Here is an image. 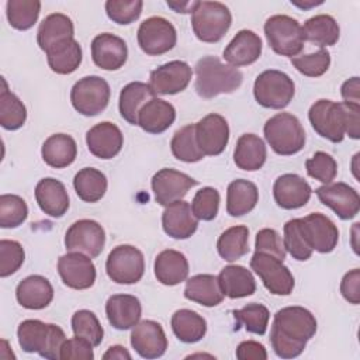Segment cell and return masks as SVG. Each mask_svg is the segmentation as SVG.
I'll return each mask as SVG.
<instances>
[{"label": "cell", "mask_w": 360, "mask_h": 360, "mask_svg": "<svg viewBox=\"0 0 360 360\" xmlns=\"http://www.w3.org/2000/svg\"><path fill=\"white\" fill-rule=\"evenodd\" d=\"M305 169L308 176L323 184L332 183L338 174L336 160L329 153L322 150L315 152L312 158L305 160Z\"/></svg>", "instance_id": "obj_50"}, {"label": "cell", "mask_w": 360, "mask_h": 360, "mask_svg": "<svg viewBox=\"0 0 360 360\" xmlns=\"http://www.w3.org/2000/svg\"><path fill=\"white\" fill-rule=\"evenodd\" d=\"M18 345L27 353H38L44 359H59L60 349L66 340L63 329L55 323L39 319H25L17 329Z\"/></svg>", "instance_id": "obj_4"}, {"label": "cell", "mask_w": 360, "mask_h": 360, "mask_svg": "<svg viewBox=\"0 0 360 360\" xmlns=\"http://www.w3.org/2000/svg\"><path fill=\"white\" fill-rule=\"evenodd\" d=\"M295 93L292 79L281 70L269 69L262 72L253 84V96L264 108L281 110L290 104Z\"/></svg>", "instance_id": "obj_8"}, {"label": "cell", "mask_w": 360, "mask_h": 360, "mask_svg": "<svg viewBox=\"0 0 360 360\" xmlns=\"http://www.w3.org/2000/svg\"><path fill=\"white\" fill-rule=\"evenodd\" d=\"M308 118L315 132L333 143L342 142L346 134L360 138V104L322 98L311 105Z\"/></svg>", "instance_id": "obj_2"}, {"label": "cell", "mask_w": 360, "mask_h": 360, "mask_svg": "<svg viewBox=\"0 0 360 360\" xmlns=\"http://www.w3.org/2000/svg\"><path fill=\"white\" fill-rule=\"evenodd\" d=\"M41 1L38 0H8L6 14L8 24L20 31L30 30L38 20Z\"/></svg>", "instance_id": "obj_45"}, {"label": "cell", "mask_w": 360, "mask_h": 360, "mask_svg": "<svg viewBox=\"0 0 360 360\" xmlns=\"http://www.w3.org/2000/svg\"><path fill=\"white\" fill-rule=\"evenodd\" d=\"M316 332L315 316L304 307H284L274 314L270 343L281 359L298 357Z\"/></svg>", "instance_id": "obj_1"}, {"label": "cell", "mask_w": 360, "mask_h": 360, "mask_svg": "<svg viewBox=\"0 0 360 360\" xmlns=\"http://www.w3.org/2000/svg\"><path fill=\"white\" fill-rule=\"evenodd\" d=\"M44 162L55 169L70 166L77 155L76 141L68 134H53L42 143Z\"/></svg>", "instance_id": "obj_33"}, {"label": "cell", "mask_w": 360, "mask_h": 360, "mask_svg": "<svg viewBox=\"0 0 360 360\" xmlns=\"http://www.w3.org/2000/svg\"><path fill=\"white\" fill-rule=\"evenodd\" d=\"M184 297L204 307H215L222 302L225 295L217 276L195 274L186 281Z\"/></svg>", "instance_id": "obj_32"}, {"label": "cell", "mask_w": 360, "mask_h": 360, "mask_svg": "<svg viewBox=\"0 0 360 360\" xmlns=\"http://www.w3.org/2000/svg\"><path fill=\"white\" fill-rule=\"evenodd\" d=\"M131 346L143 359H158L167 349V338L160 323L143 319L132 328Z\"/></svg>", "instance_id": "obj_19"}, {"label": "cell", "mask_w": 360, "mask_h": 360, "mask_svg": "<svg viewBox=\"0 0 360 360\" xmlns=\"http://www.w3.org/2000/svg\"><path fill=\"white\" fill-rule=\"evenodd\" d=\"M231 24V11L219 1H197L191 13L193 31L202 42H218L228 32Z\"/></svg>", "instance_id": "obj_6"}, {"label": "cell", "mask_w": 360, "mask_h": 360, "mask_svg": "<svg viewBox=\"0 0 360 360\" xmlns=\"http://www.w3.org/2000/svg\"><path fill=\"white\" fill-rule=\"evenodd\" d=\"M243 75L238 68L225 65L217 56H204L195 63V90L202 98L233 93L242 84Z\"/></svg>", "instance_id": "obj_3"}, {"label": "cell", "mask_w": 360, "mask_h": 360, "mask_svg": "<svg viewBox=\"0 0 360 360\" xmlns=\"http://www.w3.org/2000/svg\"><path fill=\"white\" fill-rule=\"evenodd\" d=\"M319 201L329 207L340 219H352L360 211V195L352 186L338 181L318 187L315 190Z\"/></svg>", "instance_id": "obj_14"}, {"label": "cell", "mask_w": 360, "mask_h": 360, "mask_svg": "<svg viewBox=\"0 0 360 360\" xmlns=\"http://www.w3.org/2000/svg\"><path fill=\"white\" fill-rule=\"evenodd\" d=\"M311 186L298 174L287 173L276 179L273 184L274 201L284 210L304 207L311 198Z\"/></svg>", "instance_id": "obj_23"}, {"label": "cell", "mask_w": 360, "mask_h": 360, "mask_svg": "<svg viewBox=\"0 0 360 360\" xmlns=\"http://www.w3.org/2000/svg\"><path fill=\"white\" fill-rule=\"evenodd\" d=\"M340 292L346 301L353 305L360 302V270L353 269L346 273L340 281Z\"/></svg>", "instance_id": "obj_57"}, {"label": "cell", "mask_w": 360, "mask_h": 360, "mask_svg": "<svg viewBox=\"0 0 360 360\" xmlns=\"http://www.w3.org/2000/svg\"><path fill=\"white\" fill-rule=\"evenodd\" d=\"M155 93L149 84L142 82H131L122 87L118 100V108L121 117L132 125H138L139 110L152 98Z\"/></svg>", "instance_id": "obj_34"}, {"label": "cell", "mask_w": 360, "mask_h": 360, "mask_svg": "<svg viewBox=\"0 0 360 360\" xmlns=\"http://www.w3.org/2000/svg\"><path fill=\"white\" fill-rule=\"evenodd\" d=\"M143 3L141 0H108L105 13L110 20L120 25H127L139 18Z\"/></svg>", "instance_id": "obj_53"}, {"label": "cell", "mask_w": 360, "mask_h": 360, "mask_svg": "<svg viewBox=\"0 0 360 360\" xmlns=\"http://www.w3.org/2000/svg\"><path fill=\"white\" fill-rule=\"evenodd\" d=\"M128 58V48L122 38L103 32L91 41V59L96 66L104 70H118Z\"/></svg>", "instance_id": "obj_20"}, {"label": "cell", "mask_w": 360, "mask_h": 360, "mask_svg": "<svg viewBox=\"0 0 360 360\" xmlns=\"http://www.w3.org/2000/svg\"><path fill=\"white\" fill-rule=\"evenodd\" d=\"M72 38H75L73 22L62 13H53L45 17L37 32V42L44 52Z\"/></svg>", "instance_id": "obj_30"}, {"label": "cell", "mask_w": 360, "mask_h": 360, "mask_svg": "<svg viewBox=\"0 0 360 360\" xmlns=\"http://www.w3.org/2000/svg\"><path fill=\"white\" fill-rule=\"evenodd\" d=\"M105 245L104 228L93 219H79L73 222L65 235L68 252H80L89 257H97Z\"/></svg>", "instance_id": "obj_13"}, {"label": "cell", "mask_w": 360, "mask_h": 360, "mask_svg": "<svg viewBox=\"0 0 360 360\" xmlns=\"http://www.w3.org/2000/svg\"><path fill=\"white\" fill-rule=\"evenodd\" d=\"M267 158L266 145L262 138L255 134H243L236 141V146L233 150V162L235 165L248 172L259 170Z\"/></svg>", "instance_id": "obj_35"}, {"label": "cell", "mask_w": 360, "mask_h": 360, "mask_svg": "<svg viewBox=\"0 0 360 360\" xmlns=\"http://www.w3.org/2000/svg\"><path fill=\"white\" fill-rule=\"evenodd\" d=\"M263 132L267 143L277 155L298 153L305 145V131L300 120L290 112H278L269 118Z\"/></svg>", "instance_id": "obj_5"}, {"label": "cell", "mask_w": 360, "mask_h": 360, "mask_svg": "<svg viewBox=\"0 0 360 360\" xmlns=\"http://www.w3.org/2000/svg\"><path fill=\"white\" fill-rule=\"evenodd\" d=\"M153 270L163 285H177L188 276V262L181 252L166 249L156 256Z\"/></svg>", "instance_id": "obj_31"}, {"label": "cell", "mask_w": 360, "mask_h": 360, "mask_svg": "<svg viewBox=\"0 0 360 360\" xmlns=\"http://www.w3.org/2000/svg\"><path fill=\"white\" fill-rule=\"evenodd\" d=\"M236 319V329L243 325L245 329L255 335H264L269 325L270 312L263 304L250 302L240 309L233 311Z\"/></svg>", "instance_id": "obj_47"}, {"label": "cell", "mask_w": 360, "mask_h": 360, "mask_svg": "<svg viewBox=\"0 0 360 360\" xmlns=\"http://www.w3.org/2000/svg\"><path fill=\"white\" fill-rule=\"evenodd\" d=\"M172 330L174 336L183 343H195L205 336L207 322L195 311L191 309H177L172 315Z\"/></svg>", "instance_id": "obj_40"}, {"label": "cell", "mask_w": 360, "mask_h": 360, "mask_svg": "<svg viewBox=\"0 0 360 360\" xmlns=\"http://www.w3.org/2000/svg\"><path fill=\"white\" fill-rule=\"evenodd\" d=\"M58 273L65 285L73 290L90 288L96 281V267L84 253L68 252L58 260Z\"/></svg>", "instance_id": "obj_16"}, {"label": "cell", "mask_w": 360, "mask_h": 360, "mask_svg": "<svg viewBox=\"0 0 360 360\" xmlns=\"http://www.w3.org/2000/svg\"><path fill=\"white\" fill-rule=\"evenodd\" d=\"M264 34L269 46L281 56H298L304 48V34L301 24L285 14H276L266 20Z\"/></svg>", "instance_id": "obj_7"}, {"label": "cell", "mask_w": 360, "mask_h": 360, "mask_svg": "<svg viewBox=\"0 0 360 360\" xmlns=\"http://www.w3.org/2000/svg\"><path fill=\"white\" fill-rule=\"evenodd\" d=\"M197 180L190 177L186 173H181L174 169H160L152 177V191L158 204L166 207L174 201L183 200L187 191L197 186Z\"/></svg>", "instance_id": "obj_15"}, {"label": "cell", "mask_w": 360, "mask_h": 360, "mask_svg": "<svg viewBox=\"0 0 360 360\" xmlns=\"http://www.w3.org/2000/svg\"><path fill=\"white\" fill-rule=\"evenodd\" d=\"M162 226L170 238L187 239L197 231L198 219L194 217L191 205L187 201L179 200L166 205L162 214Z\"/></svg>", "instance_id": "obj_24"}, {"label": "cell", "mask_w": 360, "mask_h": 360, "mask_svg": "<svg viewBox=\"0 0 360 360\" xmlns=\"http://www.w3.org/2000/svg\"><path fill=\"white\" fill-rule=\"evenodd\" d=\"M291 3L294 4V6H298L300 8H309V7H314V6H318V4H322L323 1H309V3H300V1H297V0H291Z\"/></svg>", "instance_id": "obj_62"}, {"label": "cell", "mask_w": 360, "mask_h": 360, "mask_svg": "<svg viewBox=\"0 0 360 360\" xmlns=\"http://www.w3.org/2000/svg\"><path fill=\"white\" fill-rule=\"evenodd\" d=\"M93 345L90 342H87L83 338L75 336L72 339H66L62 349H60V354L59 359L62 360H91L94 359V353H93Z\"/></svg>", "instance_id": "obj_56"}, {"label": "cell", "mask_w": 360, "mask_h": 360, "mask_svg": "<svg viewBox=\"0 0 360 360\" xmlns=\"http://www.w3.org/2000/svg\"><path fill=\"white\" fill-rule=\"evenodd\" d=\"M104 360H131L129 352L121 346V345H114L108 347V350L103 354Z\"/></svg>", "instance_id": "obj_60"}, {"label": "cell", "mask_w": 360, "mask_h": 360, "mask_svg": "<svg viewBox=\"0 0 360 360\" xmlns=\"http://www.w3.org/2000/svg\"><path fill=\"white\" fill-rule=\"evenodd\" d=\"M45 53L51 70L58 75L73 73L80 66L83 56L82 46L75 38L52 46Z\"/></svg>", "instance_id": "obj_38"}, {"label": "cell", "mask_w": 360, "mask_h": 360, "mask_svg": "<svg viewBox=\"0 0 360 360\" xmlns=\"http://www.w3.org/2000/svg\"><path fill=\"white\" fill-rule=\"evenodd\" d=\"M15 298L27 309H42L52 302L53 287L44 276L32 274L18 283Z\"/></svg>", "instance_id": "obj_28"}, {"label": "cell", "mask_w": 360, "mask_h": 360, "mask_svg": "<svg viewBox=\"0 0 360 360\" xmlns=\"http://www.w3.org/2000/svg\"><path fill=\"white\" fill-rule=\"evenodd\" d=\"M255 248H256L255 252L271 255L283 262L285 259L287 252L284 248V242H283L281 236L278 235V232L271 228H263L257 232Z\"/></svg>", "instance_id": "obj_55"}, {"label": "cell", "mask_w": 360, "mask_h": 360, "mask_svg": "<svg viewBox=\"0 0 360 360\" xmlns=\"http://www.w3.org/2000/svg\"><path fill=\"white\" fill-rule=\"evenodd\" d=\"M110 86L100 76H86L77 80L70 90L73 108L86 117H93L105 110L110 101Z\"/></svg>", "instance_id": "obj_9"}, {"label": "cell", "mask_w": 360, "mask_h": 360, "mask_svg": "<svg viewBox=\"0 0 360 360\" xmlns=\"http://www.w3.org/2000/svg\"><path fill=\"white\" fill-rule=\"evenodd\" d=\"M35 200L39 208L52 218H60L69 210V195L62 181L45 177L35 187Z\"/></svg>", "instance_id": "obj_27"}, {"label": "cell", "mask_w": 360, "mask_h": 360, "mask_svg": "<svg viewBox=\"0 0 360 360\" xmlns=\"http://www.w3.org/2000/svg\"><path fill=\"white\" fill-rule=\"evenodd\" d=\"M304 39L319 48L332 46L339 41L340 30L336 20L329 14H318L308 18L302 27Z\"/></svg>", "instance_id": "obj_39"}, {"label": "cell", "mask_w": 360, "mask_h": 360, "mask_svg": "<svg viewBox=\"0 0 360 360\" xmlns=\"http://www.w3.org/2000/svg\"><path fill=\"white\" fill-rule=\"evenodd\" d=\"M252 270L260 277L266 290L274 295H290L294 290V277L283 260L255 252L250 259Z\"/></svg>", "instance_id": "obj_12"}, {"label": "cell", "mask_w": 360, "mask_h": 360, "mask_svg": "<svg viewBox=\"0 0 360 360\" xmlns=\"http://www.w3.org/2000/svg\"><path fill=\"white\" fill-rule=\"evenodd\" d=\"M170 149L176 159L186 163L198 162L205 156L197 142L195 124H188L177 129L172 138Z\"/></svg>", "instance_id": "obj_44"}, {"label": "cell", "mask_w": 360, "mask_h": 360, "mask_svg": "<svg viewBox=\"0 0 360 360\" xmlns=\"http://www.w3.org/2000/svg\"><path fill=\"white\" fill-rule=\"evenodd\" d=\"M262 53V39L250 30H240L224 49V59L233 68L256 62Z\"/></svg>", "instance_id": "obj_26"}, {"label": "cell", "mask_w": 360, "mask_h": 360, "mask_svg": "<svg viewBox=\"0 0 360 360\" xmlns=\"http://www.w3.org/2000/svg\"><path fill=\"white\" fill-rule=\"evenodd\" d=\"M291 63L304 76L318 77L329 69L330 53L326 49H319L314 53L294 56L291 58Z\"/></svg>", "instance_id": "obj_51"}, {"label": "cell", "mask_w": 360, "mask_h": 360, "mask_svg": "<svg viewBox=\"0 0 360 360\" xmlns=\"http://www.w3.org/2000/svg\"><path fill=\"white\" fill-rule=\"evenodd\" d=\"M191 210L197 219L212 221L219 210V193L214 187H202L191 201Z\"/></svg>", "instance_id": "obj_52"}, {"label": "cell", "mask_w": 360, "mask_h": 360, "mask_svg": "<svg viewBox=\"0 0 360 360\" xmlns=\"http://www.w3.org/2000/svg\"><path fill=\"white\" fill-rule=\"evenodd\" d=\"M105 270L108 277L117 284H135L145 271L143 255L132 245H118L110 252Z\"/></svg>", "instance_id": "obj_10"}, {"label": "cell", "mask_w": 360, "mask_h": 360, "mask_svg": "<svg viewBox=\"0 0 360 360\" xmlns=\"http://www.w3.org/2000/svg\"><path fill=\"white\" fill-rule=\"evenodd\" d=\"M167 6L174 8L177 13H193L194 7L197 6V1H186V3H174L167 1Z\"/></svg>", "instance_id": "obj_61"}, {"label": "cell", "mask_w": 360, "mask_h": 360, "mask_svg": "<svg viewBox=\"0 0 360 360\" xmlns=\"http://www.w3.org/2000/svg\"><path fill=\"white\" fill-rule=\"evenodd\" d=\"M136 38L139 48L146 55L158 56L174 48L177 42V32L169 20L155 15L141 22Z\"/></svg>", "instance_id": "obj_11"}, {"label": "cell", "mask_w": 360, "mask_h": 360, "mask_svg": "<svg viewBox=\"0 0 360 360\" xmlns=\"http://www.w3.org/2000/svg\"><path fill=\"white\" fill-rule=\"evenodd\" d=\"M219 256L226 262H235L249 252V229L236 225L225 229L217 242Z\"/></svg>", "instance_id": "obj_42"}, {"label": "cell", "mask_w": 360, "mask_h": 360, "mask_svg": "<svg viewBox=\"0 0 360 360\" xmlns=\"http://www.w3.org/2000/svg\"><path fill=\"white\" fill-rule=\"evenodd\" d=\"M283 242L285 252H288L292 259L300 262L308 260L314 252L305 236L301 218H294L285 222Z\"/></svg>", "instance_id": "obj_46"}, {"label": "cell", "mask_w": 360, "mask_h": 360, "mask_svg": "<svg viewBox=\"0 0 360 360\" xmlns=\"http://www.w3.org/2000/svg\"><path fill=\"white\" fill-rule=\"evenodd\" d=\"M191 76L193 70L188 63L183 60H172L150 72L149 86L155 94H177L186 90Z\"/></svg>", "instance_id": "obj_17"}, {"label": "cell", "mask_w": 360, "mask_h": 360, "mask_svg": "<svg viewBox=\"0 0 360 360\" xmlns=\"http://www.w3.org/2000/svg\"><path fill=\"white\" fill-rule=\"evenodd\" d=\"M3 89L0 91V124L4 129L15 131L25 124L27 108L22 101L7 89L4 77H1Z\"/></svg>", "instance_id": "obj_43"}, {"label": "cell", "mask_w": 360, "mask_h": 360, "mask_svg": "<svg viewBox=\"0 0 360 360\" xmlns=\"http://www.w3.org/2000/svg\"><path fill=\"white\" fill-rule=\"evenodd\" d=\"M73 187L77 197L84 202H97L107 191V177L98 169L83 167L76 173Z\"/></svg>", "instance_id": "obj_41"}, {"label": "cell", "mask_w": 360, "mask_h": 360, "mask_svg": "<svg viewBox=\"0 0 360 360\" xmlns=\"http://www.w3.org/2000/svg\"><path fill=\"white\" fill-rule=\"evenodd\" d=\"M107 319L118 330L132 329L141 319L142 307L131 294H114L105 302Z\"/></svg>", "instance_id": "obj_25"}, {"label": "cell", "mask_w": 360, "mask_h": 360, "mask_svg": "<svg viewBox=\"0 0 360 360\" xmlns=\"http://www.w3.org/2000/svg\"><path fill=\"white\" fill-rule=\"evenodd\" d=\"M195 136L205 156L221 155L229 141V127L219 114H208L195 124Z\"/></svg>", "instance_id": "obj_18"}, {"label": "cell", "mask_w": 360, "mask_h": 360, "mask_svg": "<svg viewBox=\"0 0 360 360\" xmlns=\"http://www.w3.org/2000/svg\"><path fill=\"white\" fill-rule=\"evenodd\" d=\"M236 359L239 360H266V347L255 340H245L236 347Z\"/></svg>", "instance_id": "obj_58"}, {"label": "cell", "mask_w": 360, "mask_h": 360, "mask_svg": "<svg viewBox=\"0 0 360 360\" xmlns=\"http://www.w3.org/2000/svg\"><path fill=\"white\" fill-rule=\"evenodd\" d=\"M301 221L312 250L319 253H330L336 248L339 240V231L330 218L321 212H312L301 218Z\"/></svg>", "instance_id": "obj_22"}, {"label": "cell", "mask_w": 360, "mask_h": 360, "mask_svg": "<svg viewBox=\"0 0 360 360\" xmlns=\"http://www.w3.org/2000/svg\"><path fill=\"white\" fill-rule=\"evenodd\" d=\"M360 84H359V77L354 76L349 80H346L342 87H340V94L343 97L345 103H353V104H360Z\"/></svg>", "instance_id": "obj_59"}, {"label": "cell", "mask_w": 360, "mask_h": 360, "mask_svg": "<svg viewBox=\"0 0 360 360\" xmlns=\"http://www.w3.org/2000/svg\"><path fill=\"white\" fill-rule=\"evenodd\" d=\"M28 217V207L25 201L15 194H3L0 197V226L17 228Z\"/></svg>", "instance_id": "obj_49"}, {"label": "cell", "mask_w": 360, "mask_h": 360, "mask_svg": "<svg viewBox=\"0 0 360 360\" xmlns=\"http://www.w3.org/2000/svg\"><path fill=\"white\" fill-rule=\"evenodd\" d=\"M86 143L91 155L100 159H112L117 156L124 145V136L121 129L110 122L104 121L91 127L86 134Z\"/></svg>", "instance_id": "obj_21"}, {"label": "cell", "mask_w": 360, "mask_h": 360, "mask_svg": "<svg viewBox=\"0 0 360 360\" xmlns=\"http://www.w3.org/2000/svg\"><path fill=\"white\" fill-rule=\"evenodd\" d=\"M72 330L75 336L83 338L94 347L103 342L104 329L94 312L89 309H79L72 316Z\"/></svg>", "instance_id": "obj_48"}, {"label": "cell", "mask_w": 360, "mask_h": 360, "mask_svg": "<svg viewBox=\"0 0 360 360\" xmlns=\"http://www.w3.org/2000/svg\"><path fill=\"white\" fill-rule=\"evenodd\" d=\"M224 295L235 300L252 295L256 291V281L250 270L243 266L229 264L218 276Z\"/></svg>", "instance_id": "obj_36"}, {"label": "cell", "mask_w": 360, "mask_h": 360, "mask_svg": "<svg viewBox=\"0 0 360 360\" xmlns=\"http://www.w3.org/2000/svg\"><path fill=\"white\" fill-rule=\"evenodd\" d=\"M259 201V191L255 183L238 179L229 183L226 190V212L231 217H242L250 212Z\"/></svg>", "instance_id": "obj_37"}, {"label": "cell", "mask_w": 360, "mask_h": 360, "mask_svg": "<svg viewBox=\"0 0 360 360\" xmlns=\"http://www.w3.org/2000/svg\"><path fill=\"white\" fill-rule=\"evenodd\" d=\"M174 107L162 98L149 100L138 114V125L148 134H162L174 122Z\"/></svg>", "instance_id": "obj_29"}, {"label": "cell", "mask_w": 360, "mask_h": 360, "mask_svg": "<svg viewBox=\"0 0 360 360\" xmlns=\"http://www.w3.org/2000/svg\"><path fill=\"white\" fill-rule=\"evenodd\" d=\"M25 253L17 240L1 239L0 240V277H8L14 274L24 263Z\"/></svg>", "instance_id": "obj_54"}]
</instances>
